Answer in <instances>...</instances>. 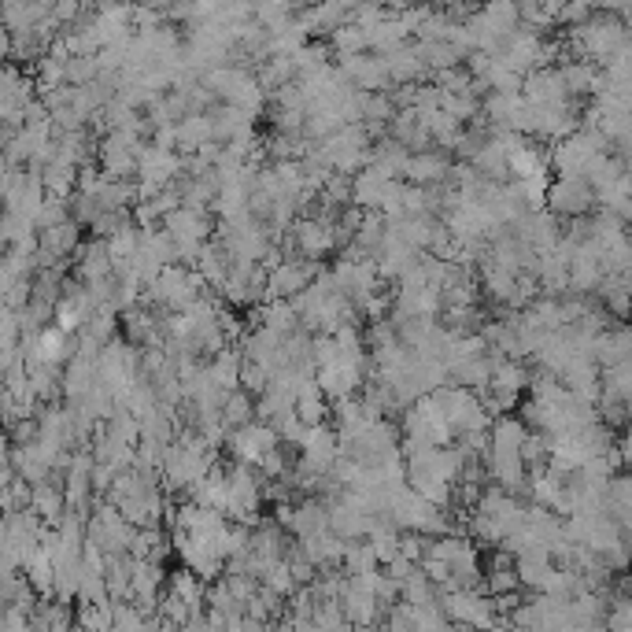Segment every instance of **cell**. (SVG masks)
Masks as SVG:
<instances>
[{
  "label": "cell",
  "mask_w": 632,
  "mask_h": 632,
  "mask_svg": "<svg viewBox=\"0 0 632 632\" xmlns=\"http://www.w3.org/2000/svg\"><path fill=\"white\" fill-rule=\"evenodd\" d=\"M270 385V370L263 363H256V359H248L244 355V366H241V389H248L252 396H263Z\"/></svg>",
  "instance_id": "40"
},
{
  "label": "cell",
  "mask_w": 632,
  "mask_h": 632,
  "mask_svg": "<svg viewBox=\"0 0 632 632\" xmlns=\"http://www.w3.org/2000/svg\"><path fill=\"white\" fill-rule=\"evenodd\" d=\"M274 426H278V437H281V444H285V448H304V440H307V422L304 418H300V414H296V407H292V411H285L281 414V418H274Z\"/></svg>",
  "instance_id": "33"
},
{
  "label": "cell",
  "mask_w": 632,
  "mask_h": 632,
  "mask_svg": "<svg viewBox=\"0 0 632 632\" xmlns=\"http://www.w3.org/2000/svg\"><path fill=\"white\" fill-rule=\"evenodd\" d=\"M522 97L536 108H573V93L566 86L562 67H536L525 74Z\"/></svg>",
  "instance_id": "2"
},
{
  "label": "cell",
  "mask_w": 632,
  "mask_h": 632,
  "mask_svg": "<svg viewBox=\"0 0 632 632\" xmlns=\"http://www.w3.org/2000/svg\"><path fill=\"white\" fill-rule=\"evenodd\" d=\"M599 207L596 185L588 178H555L547 189V211H555L559 219H577V215H592Z\"/></svg>",
  "instance_id": "1"
},
{
  "label": "cell",
  "mask_w": 632,
  "mask_h": 632,
  "mask_svg": "<svg viewBox=\"0 0 632 632\" xmlns=\"http://www.w3.org/2000/svg\"><path fill=\"white\" fill-rule=\"evenodd\" d=\"M30 507H34L49 525H60L63 514H67V488H63V477L60 481L49 477V481L34 485V503H30Z\"/></svg>",
  "instance_id": "16"
},
{
  "label": "cell",
  "mask_w": 632,
  "mask_h": 632,
  "mask_svg": "<svg viewBox=\"0 0 632 632\" xmlns=\"http://www.w3.org/2000/svg\"><path fill=\"white\" fill-rule=\"evenodd\" d=\"M418 566H422V562H414V559H407V555H396V559L389 562V566H385V570L392 573V577H396V581H407V577H411L414 570H418Z\"/></svg>",
  "instance_id": "44"
},
{
  "label": "cell",
  "mask_w": 632,
  "mask_h": 632,
  "mask_svg": "<svg viewBox=\"0 0 632 632\" xmlns=\"http://www.w3.org/2000/svg\"><path fill=\"white\" fill-rule=\"evenodd\" d=\"M522 455H525V466H529V470H540V466H547V462H551V433H544V429H533V433L525 437V444H522Z\"/></svg>",
  "instance_id": "35"
},
{
  "label": "cell",
  "mask_w": 632,
  "mask_h": 632,
  "mask_svg": "<svg viewBox=\"0 0 632 632\" xmlns=\"http://www.w3.org/2000/svg\"><path fill=\"white\" fill-rule=\"evenodd\" d=\"M108 248H111L115 267H119V263H130V259L137 256V248H141V226H137V222H126L119 233L108 237Z\"/></svg>",
  "instance_id": "30"
},
{
  "label": "cell",
  "mask_w": 632,
  "mask_h": 632,
  "mask_svg": "<svg viewBox=\"0 0 632 632\" xmlns=\"http://www.w3.org/2000/svg\"><path fill=\"white\" fill-rule=\"evenodd\" d=\"M318 278V263L304 256L281 259L278 267H270V300H296L300 292Z\"/></svg>",
  "instance_id": "7"
},
{
  "label": "cell",
  "mask_w": 632,
  "mask_h": 632,
  "mask_svg": "<svg viewBox=\"0 0 632 632\" xmlns=\"http://www.w3.org/2000/svg\"><path fill=\"white\" fill-rule=\"evenodd\" d=\"M115 477H119V470L111 466V462H100L93 466V492H97V499H104L111 492V485H115Z\"/></svg>",
  "instance_id": "43"
},
{
  "label": "cell",
  "mask_w": 632,
  "mask_h": 632,
  "mask_svg": "<svg viewBox=\"0 0 632 632\" xmlns=\"http://www.w3.org/2000/svg\"><path fill=\"white\" fill-rule=\"evenodd\" d=\"M207 141H215V115L211 111H189L178 122V152H200Z\"/></svg>",
  "instance_id": "13"
},
{
  "label": "cell",
  "mask_w": 632,
  "mask_h": 632,
  "mask_svg": "<svg viewBox=\"0 0 632 632\" xmlns=\"http://www.w3.org/2000/svg\"><path fill=\"white\" fill-rule=\"evenodd\" d=\"M74 219L71 215V200H63V196H49L45 207H41V215H37V233L49 230V226H60V222Z\"/></svg>",
  "instance_id": "38"
},
{
  "label": "cell",
  "mask_w": 632,
  "mask_h": 632,
  "mask_svg": "<svg viewBox=\"0 0 632 632\" xmlns=\"http://www.w3.org/2000/svg\"><path fill=\"white\" fill-rule=\"evenodd\" d=\"M126 222H134V211H100L97 219L89 222V233L93 237H104L108 241L111 233H119Z\"/></svg>",
  "instance_id": "39"
},
{
  "label": "cell",
  "mask_w": 632,
  "mask_h": 632,
  "mask_svg": "<svg viewBox=\"0 0 632 632\" xmlns=\"http://www.w3.org/2000/svg\"><path fill=\"white\" fill-rule=\"evenodd\" d=\"M385 60H389V71H392V82H396V86H418V82L433 78V67L422 60L418 45H403V49L389 52Z\"/></svg>",
  "instance_id": "11"
},
{
  "label": "cell",
  "mask_w": 632,
  "mask_h": 632,
  "mask_svg": "<svg viewBox=\"0 0 632 632\" xmlns=\"http://www.w3.org/2000/svg\"><path fill=\"white\" fill-rule=\"evenodd\" d=\"M341 570L348 573V577H366V573L381 570V559H377V551L370 540H348V551H344L341 559Z\"/></svg>",
  "instance_id": "26"
},
{
  "label": "cell",
  "mask_w": 632,
  "mask_h": 632,
  "mask_svg": "<svg viewBox=\"0 0 632 632\" xmlns=\"http://www.w3.org/2000/svg\"><path fill=\"white\" fill-rule=\"evenodd\" d=\"M414 45H418V52H422V60L433 67V74L448 71V67H459V63L466 60L451 41H414Z\"/></svg>",
  "instance_id": "28"
},
{
  "label": "cell",
  "mask_w": 632,
  "mask_h": 632,
  "mask_svg": "<svg viewBox=\"0 0 632 632\" xmlns=\"http://www.w3.org/2000/svg\"><path fill=\"white\" fill-rule=\"evenodd\" d=\"M618 448H621V459H625V466H629V470H632V426L621 429Z\"/></svg>",
  "instance_id": "45"
},
{
  "label": "cell",
  "mask_w": 632,
  "mask_h": 632,
  "mask_svg": "<svg viewBox=\"0 0 632 632\" xmlns=\"http://www.w3.org/2000/svg\"><path fill=\"white\" fill-rule=\"evenodd\" d=\"M407 163H411V148L396 141V137H381L374 141V167L377 171H385L389 178H403L407 174Z\"/></svg>",
  "instance_id": "20"
},
{
  "label": "cell",
  "mask_w": 632,
  "mask_h": 632,
  "mask_svg": "<svg viewBox=\"0 0 632 632\" xmlns=\"http://www.w3.org/2000/svg\"><path fill=\"white\" fill-rule=\"evenodd\" d=\"M536 278H540V289H544L547 296H566V292H570V263L559 259L555 252H547V256H540Z\"/></svg>",
  "instance_id": "23"
},
{
  "label": "cell",
  "mask_w": 632,
  "mask_h": 632,
  "mask_svg": "<svg viewBox=\"0 0 632 632\" xmlns=\"http://www.w3.org/2000/svg\"><path fill=\"white\" fill-rule=\"evenodd\" d=\"M278 444H281L278 426L259 418V422H248V426H241V429H230L226 451H230V459L252 462V466H259V459H263L270 448H278Z\"/></svg>",
  "instance_id": "3"
},
{
  "label": "cell",
  "mask_w": 632,
  "mask_h": 632,
  "mask_svg": "<svg viewBox=\"0 0 632 632\" xmlns=\"http://www.w3.org/2000/svg\"><path fill=\"white\" fill-rule=\"evenodd\" d=\"M71 259H74V278H82L86 285L115 278V259H111V248L104 237H89V241H82Z\"/></svg>",
  "instance_id": "8"
},
{
  "label": "cell",
  "mask_w": 632,
  "mask_h": 632,
  "mask_svg": "<svg viewBox=\"0 0 632 632\" xmlns=\"http://www.w3.org/2000/svg\"><path fill=\"white\" fill-rule=\"evenodd\" d=\"M259 411H256V400H252V392L248 389H233L226 392V403H222V422L230 429H241L248 422H256Z\"/></svg>",
  "instance_id": "25"
},
{
  "label": "cell",
  "mask_w": 632,
  "mask_h": 632,
  "mask_svg": "<svg viewBox=\"0 0 632 632\" xmlns=\"http://www.w3.org/2000/svg\"><path fill=\"white\" fill-rule=\"evenodd\" d=\"M621 19H625V26H629V34H632V8L629 12H621Z\"/></svg>",
  "instance_id": "47"
},
{
  "label": "cell",
  "mask_w": 632,
  "mask_h": 632,
  "mask_svg": "<svg viewBox=\"0 0 632 632\" xmlns=\"http://www.w3.org/2000/svg\"><path fill=\"white\" fill-rule=\"evenodd\" d=\"M451 152L448 148H426V152H411V163H407V182L411 185H444L451 174Z\"/></svg>",
  "instance_id": "9"
},
{
  "label": "cell",
  "mask_w": 632,
  "mask_h": 632,
  "mask_svg": "<svg viewBox=\"0 0 632 632\" xmlns=\"http://www.w3.org/2000/svg\"><path fill=\"white\" fill-rule=\"evenodd\" d=\"M292 12H296V0H259L256 4V19L267 26V30L285 26L292 19Z\"/></svg>",
  "instance_id": "34"
},
{
  "label": "cell",
  "mask_w": 632,
  "mask_h": 632,
  "mask_svg": "<svg viewBox=\"0 0 632 632\" xmlns=\"http://www.w3.org/2000/svg\"><path fill=\"white\" fill-rule=\"evenodd\" d=\"M481 82L488 86V93H522L525 74L514 71L511 60L492 56V60H488V67H485V74H481Z\"/></svg>",
  "instance_id": "24"
},
{
  "label": "cell",
  "mask_w": 632,
  "mask_h": 632,
  "mask_svg": "<svg viewBox=\"0 0 632 632\" xmlns=\"http://www.w3.org/2000/svg\"><path fill=\"white\" fill-rule=\"evenodd\" d=\"M389 174L377 171L374 163L363 167V171L355 174V207H363V211H381V200L389 193Z\"/></svg>",
  "instance_id": "17"
},
{
  "label": "cell",
  "mask_w": 632,
  "mask_h": 632,
  "mask_svg": "<svg viewBox=\"0 0 632 632\" xmlns=\"http://www.w3.org/2000/svg\"><path fill=\"white\" fill-rule=\"evenodd\" d=\"M625 547H629V555H632V529L625 533Z\"/></svg>",
  "instance_id": "48"
},
{
  "label": "cell",
  "mask_w": 632,
  "mask_h": 632,
  "mask_svg": "<svg viewBox=\"0 0 632 632\" xmlns=\"http://www.w3.org/2000/svg\"><path fill=\"white\" fill-rule=\"evenodd\" d=\"M603 304H607V311L618 318V322H625V318H632V289L610 292V296H603Z\"/></svg>",
  "instance_id": "42"
},
{
  "label": "cell",
  "mask_w": 632,
  "mask_h": 632,
  "mask_svg": "<svg viewBox=\"0 0 632 632\" xmlns=\"http://www.w3.org/2000/svg\"><path fill=\"white\" fill-rule=\"evenodd\" d=\"M341 74L355 89H366V93H385V89L396 86V82H392V71H389V60L377 56V52L341 56Z\"/></svg>",
  "instance_id": "5"
},
{
  "label": "cell",
  "mask_w": 632,
  "mask_h": 632,
  "mask_svg": "<svg viewBox=\"0 0 632 632\" xmlns=\"http://www.w3.org/2000/svg\"><path fill=\"white\" fill-rule=\"evenodd\" d=\"M514 566H518V577H522L525 592H540L547 581V573L555 570V555H551V547H533V551L518 555Z\"/></svg>",
  "instance_id": "15"
},
{
  "label": "cell",
  "mask_w": 632,
  "mask_h": 632,
  "mask_svg": "<svg viewBox=\"0 0 632 632\" xmlns=\"http://www.w3.org/2000/svg\"><path fill=\"white\" fill-rule=\"evenodd\" d=\"M78 163H67V159H52L41 167V178H45V189L49 196H63V200H71L78 193Z\"/></svg>",
  "instance_id": "22"
},
{
  "label": "cell",
  "mask_w": 632,
  "mask_h": 632,
  "mask_svg": "<svg viewBox=\"0 0 632 632\" xmlns=\"http://www.w3.org/2000/svg\"><path fill=\"white\" fill-rule=\"evenodd\" d=\"M352 621L344 614L341 599H318L315 603V629H348Z\"/></svg>",
  "instance_id": "36"
},
{
  "label": "cell",
  "mask_w": 632,
  "mask_h": 632,
  "mask_svg": "<svg viewBox=\"0 0 632 632\" xmlns=\"http://www.w3.org/2000/svg\"><path fill=\"white\" fill-rule=\"evenodd\" d=\"M329 529V499L326 496H304L296 499V518H292V536H315Z\"/></svg>",
  "instance_id": "14"
},
{
  "label": "cell",
  "mask_w": 632,
  "mask_h": 632,
  "mask_svg": "<svg viewBox=\"0 0 632 632\" xmlns=\"http://www.w3.org/2000/svg\"><path fill=\"white\" fill-rule=\"evenodd\" d=\"M329 49L337 56H355V52H370V34L359 23H344L341 30L329 34Z\"/></svg>",
  "instance_id": "27"
},
{
  "label": "cell",
  "mask_w": 632,
  "mask_h": 632,
  "mask_svg": "<svg viewBox=\"0 0 632 632\" xmlns=\"http://www.w3.org/2000/svg\"><path fill=\"white\" fill-rule=\"evenodd\" d=\"M403 599L411 603V607H429V603H437L440 599V588L433 581H429V573L418 566V570L403 581Z\"/></svg>",
  "instance_id": "29"
},
{
  "label": "cell",
  "mask_w": 632,
  "mask_h": 632,
  "mask_svg": "<svg viewBox=\"0 0 632 632\" xmlns=\"http://www.w3.org/2000/svg\"><path fill=\"white\" fill-rule=\"evenodd\" d=\"M551 171H536L529 174V178H518V189H522V200L529 204V211H540V207H547V189H551Z\"/></svg>",
  "instance_id": "32"
},
{
  "label": "cell",
  "mask_w": 632,
  "mask_h": 632,
  "mask_svg": "<svg viewBox=\"0 0 632 632\" xmlns=\"http://www.w3.org/2000/svg\"><path fill=\"white\" fill-rule=\"evenodd\" d=\"M318 200H326V204H333V207H352L355 204V174L333 171Z\"/></svg>",
  "instance_id": "31"
},
{
  "label": "cell",
  "mask_w": 632,
  "mask_h": 632,
  "mask_svg": "<svg viewBox=\"0 0 632 632\" xmlns=\"http://www.w3.org/2000/svg\"><path fill=\"white\" fill-rule=\"evenodd\" d=\"M97 163H100V171L108 174V178H115V182H130V178H137V174H141V159H137L134 148H126V145H119V141H111L108 134L100 137Z\"/></svg>",
  "instance_id": "10"
},
{
  "label": "cell",
  "mask_w": 632,
  "mask_h": 632,
  "mask_svg": "<svg viewBox=\"0 0 632 632\" xmlns=\"http://www.w3.org/2000/svg\"><path fill=\"white\" fill-rule=\"evenodd\" d=\"M292 466H289V455H285V444H278V448H270L263 459H259V474L263 477H285Z\"/></svg>",
  "instance_id": "41"
},
{
  "label": "cell",
  "mask_w": 632,
  "mask_h": 632,
  "mask_svg": "<svg viewBox=\"0 0 632 632\" xmlns=\"http://www.w3.org/2000/svg\"><path fill=\"white\" fill-rule=\"evenodd\" d=\"M211 115H215V141H222V145H230V141H237V137L244 134H256L259 115H252L248 108L222 104V108H215Z\"/></svg>",
  "instance_id": "12"
},
{
  "label": "cell",
  "mask_w": 632,
  "mask_h": 632,
  "mask_svg": "<svg viewBox=\"0 0 632 632\" xmlns=\"http://www.w3.org/2000/svg\"><path fill=\"white\" fill-rule=\"evenodd\" d=\"M300 547H304L307 559H315L318 566H341L344 551H348V540H344L341 533H333V529H322V533L315 536H304Z\"/></svg>",
  "instance_id": "19"
},
{
  "label": "cell",
  "mask_w": 632,
  "mask_h": 632,
  "mask_svg": "<svg viewBox=\"0 0 632 632\" xmlns=\"http://www.w3.org/2000/svg\"><path fill=\"white\" fill-rule=\"evenodd\" d=\"M230 252L222 248L215 237L204 244V252H200V259H196V270L204 274V281L211 285V289H219L222 292V285H226V274H230Z\"/></svg>",
  "instance_id": "21"
},
{
  "label": "cell",
  "mask_w": 632,
  "mask_h": 632,
  "mask_svg": "<svg viewBox=\"0 0 632 632\" xmlns=\"http://www.w3.org/2000/svg\"><path fill=\"white\" fill-rule=\"evenodd\" d=\"M292 241H296V256L311 259V263H322L326 256H333L341 241H337V226L329 222H318L311 215H300L296 226H292Z\"/></svg>",
  "instance_id": "6"
},
{
  "label": "cell",
  "mask_w": 632,
  "mask_h": 632,
  "mask_svg": "<svg viewBox=\"0 0 632 632\" xmlns=\"http://www.w3.org/2000/svg\"><path fill=\"white\" fill-rule=\"evenodd\" d=\"M37 244H41L45 252H52L56 259L74 256V252H78V244H82V222L67 219V222H60V226H49V230L37 233Z\"/></svg>",
  "instance_id": "18"
},
{
  "label": "cell",
  "mask_w": 632,
  "mask_h": 632,
  "mask_svg": "<svg viewBox=\"0 0 632 632\" xmlns=\"http://www.w3.org/2000/svg\"><path fill=\"white\" fill-rule=\"evenodd\" d=\"M396 100H392V89H385V93H370L366 97V115L363 122H385V126H392V119H396Z\"/></svg>",
  "instance_id": "37"
},
{
  "label": "cell",
  "mask_w": 632,
  "mask_h": 632,
  "mask_svg": "<svg viewBox=\"0 0 632 632\" xmlns=\"http://www.w3.org/2000/svg\"><path fill=\"white\" fill-rule=\"evenodd\" d=\"M596 8H599V12L621 15V12H629V8H632V0H596Z\"/></svg>",
  "instance_id": "46"
},
{
  "label": "cell",
  "mask_w": 632,
  "mask_h": 632,
  "mask_svg": "<svg viewBox=\"0 0 632 632\" xmlns=\"http://www.w3.org/2000/svg\"><path fill=\"white\" fill-rule=\"evenodd\" d=\"M341 459V433L337 426H311L307 429V440L304 448H300V462L296 466H304L311 474H333V466Z\"/></svg>",
  "instance_id": "4"
}]
</instances>
